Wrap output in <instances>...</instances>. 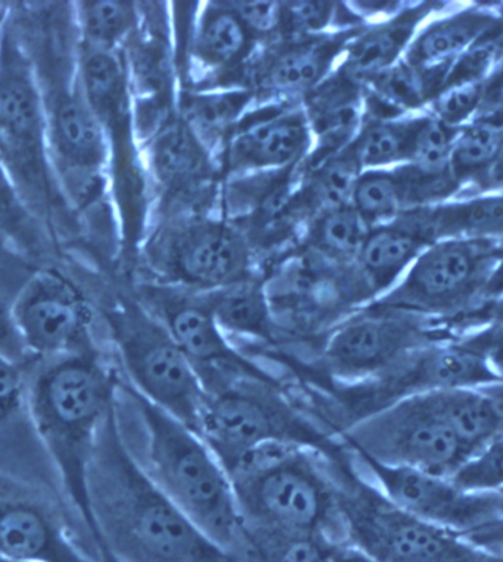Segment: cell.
<instances>
[{
	"label": "cell",
	"instance_id": "816d5d0a",
	"mask_svg": "<svg viewBox=\"0 0 503 562\" xmlns=\"http://www.w3.org/2000/svg\"><path fill=\"white\" fill-rule=\"evenodd\" d=\"M0 562H27V561L12 560V558H7V557L0 555Z\"/></svg>",
	"mask_w": 503,
	"mask_h": 562
},
{
	"label": "cell",
	"instance_id": "9c48e42d",
	"mask_svg": "<svg viewBox=\"0 0 503 562\" xmlns=\"http://www.w3.org/2000/svg\"><path fill=\"white\" fill-rule=\"evenodd\" d=\"M0 162L21 196L36 205L54 199L37 68L5 23L0 27Z\"/></svg>",
	"mask_w": 503,
	"mask_h": 562
},
{
	"label": "cell",
	"instance_id": "6da1fadb",
	"mask_svg": "<svg viewBox=\"0 0 503 562\" xmlns=\"http://www.w3.org/2000/svg\"><path fill=\"white\" fill-rule=\"evenodd\" d=\"M120 422L116 402L103 419L89 470L99 562H238L156 486Z\"/></svg>",
	"mask_w": 503,
	"mask_h": 562
},
{
	"label": "cell",
	"instance_id": "e575fe53",
	"mask_svg": "<svg viewBox=\"0 0 503 562\" xmlns=\"http://www.w3.org/2000/svg\"><path fill=\"white\" fill-rule=\"evenodd\" d=\"M339 543L325 535L243 533L241 547L258 562H333Z\"/></svg>",
	"mask_w": 503,
	"mask_h": 562
},
{
	"label": "cell",
	"instance_id": "60d3db41",
	"mask_svg": "<svg viewBox=\"0 0 503 562\" xmlns=\"http://www.w3.org/2000/svg\"><path fill=\"white\" fill-rule=\"evenodd\" d=\"M458 128L449 127L428 114L418 137H416L412 166L428 171L448 170L450 153Z\"/></svg>",
	"mask_w": 503,
	"mask_h": 562
},
{
	"label": "cell",
	"instance_id": "ac0fdd59",
	"mask_svg": "<svg viewBox=\"0 0 503 562\" xmlns=\"http://www.w3.org/2000/svg\"><path fill=\"white\" fill-rule=\"evenodd\" d=\"M0 470L37 484L64 501L34 426L29 362L5 353H0Z\"/></svg>",
	"mask_w": 503,
	"mask_h": 562
},
{
	"label": "cell",
	"instance_id": "8992f818",
	"mask_svg": "<svg viewBox=\"0 0 503 562\" xmlns=\"http://www.w3.org/2000/svg\"><path fill=\"white\" fill-rule=\"evenodd\" d=\"M199 435L224 469L262 445H301L334 460L346 451L302 408L290 383L241 382L208 393Z\"/></svg>",
	"mask_w": 503,
	"mask_h": 562
},
{
	"label": "cell",
	"instance_id": "5bb4252c",
	"mask_svg": "<svg viewBox=\"0 0 503 562\" xmlns=\"http://www.w3.org/2000/svg\"><path fill=\"white\" fill-rule=\"evenodd\" d=\"M46 112L47 155L56 184L77 203L97 192L107 167L108 142L101 123L90 108L78 81L71 77L42 88Z\"/></svg>",
	"mask_w": 503,
	"mask_h": 562
},
{
	"label": "cell",
	"instance_id": "ab89813d",
	"mask_svg": "<svg viewBox=\"0 0 503 562\" xmlns=\"http://www.w3.org/2000/svg\"><path fill=\"white\" fill-rule=\"evenodd\" d=\"M450 480L462 491L499 492L503 486V439L468 458Z\"/></svg>",
	"mask_w": 503,
	"mask_h": 562
},
{
	"label": "cell",
	"instance_id": "44dd1931",
	"mask_svg": "<svg viewBox=\"0 0 503 562\" xmlns=\"http://www.w3.org/2000/svg\"><path fill=\"white\" fill-rule=\"evenodd\" d=\"M305 115L316 138L311 168L354 144L367 121L364 85L337 69L305 97Z\"/></svg>",
	"mask_w": 503,
	"mask_h": 562
},
{
	"label": "cell",
	"instance_id": "cb8c5ba5",
	"mask_svg": "<svg viewBox=\"0 0 503 562\" xmlns=\"http://www.w3.org/2000/svg\"><path fill=\"white\" fill-rule=\"evenodd\" d=\"M354 32L292 41L266 56L258 68V81L271 92L297 97L312 92L329 75L334 63L353 41Z\"/></svg>",
	"mask_w": 503,
	"mask_h": 562
},
{
	"label": "cell",
	"instance_id": "f6af8a7d",
	"mask_svg": "<svg viewBox=\"0 0 503 562\" xmlns=\"http://www.w3.org/2000/svg\"><path fill=\"white\" fill-rule=\"evenodd\" d=\"M503 323V295L485 300L450 324V331L458 328H479L488 324Z\"/></svg>",
	"mask_w": 503,
	"mask_h": 562
},
{
	"label": "cell",
	"instance_id": "ffe728a7",
	"mask_svg": "<svg viewBox=\"0 0 503 562\" xmlns=\"http://www.w3.org/2000/svg\"><path fill=\"white\" fill-rule=\"evenodd\" d=\"M503 29V12L493 5L471 3L433 15L415 34L405 59L424 69L449 68L472 47Z\"/></svg>",
	"mask_w": 503,
	"mask_h": 562
},
{
	"label": "cell",
	"instance_id": "1f68e13d",
	"mask_svg": "<svg viewBox=\"0 0 503 562\" xmlns=\"http://www.w3.org/2000/svg\"><path fill=\"white\" fill-rule=\"evenodd\" d=\"M503 132V114H485L458 128L449 170L461 194L470 193L488 171Z\"/></svg>",
	"mask_w": 503,
	"mask_h": 562
},
{
	"label": "cell",
	"instance_id": "5b68a950",
	"mask_svg": "<svg viewBox=\"0 0 503 562\" xmlns=\"http://www.w3.org/2000/svg\"><path fill=\"white\" fill-rule=\"evenodd\" d=\"M344 540L376 562H503L501 553L403 512L358 470L353 453L332 461Z\"/></svg>",
	"mask_w": 503,
	"mask_h": 562
},
{
	"label": "cell",
	"instance_id": "8fae6325",
	"mask_svg": "<svg viewBox=\"0 0 503 562\" xmlns=\"http://www.w3.org/2000/svg\"><path fill=\"white\" fill-rule=\"evenodd\" d=\"M340 439L350 452L449 479L471 457L437 413L428 392L399 401Z\"/></svg>",
	"mask_w": 503,
	"mask_h": 562
},
{
	"label": "cell",
	"instance_id": "b9f144b4",
	"mask_svg": "<svg viewBox=\"0 0 503 562\" xmlns=\"http://www.w3.org/2000/svg\"><path fill=\"white\" fill-rule=\"evenodd\" d=\"M454 341L481 358L503 380V323L474 328L467 335L454 337Z\"/></svg>",
	"mask_w": 503,
	"mask_h": 562
},
{
	"label": "cell",
	"instance_id": "484cf974",
	"mask_svg": "<svg viewBox=\"0 0 503 562\" xmlns=\"http://www.w3.org/2000/svg\"><path fill=\"white\" fill-rule=\"evenodd\" d=\"M428 245L431 241L405 214L371 228L355 263L371 292L372 302L396 286Z\"/></svg>",
	"mask_w": 503,
	"mask_h": 562
},
{
	"label": "cell",
	"instance_id": "7a4b0ae2",
	"mask_svg": "<svg viewBox=\"0 0 503 562\" xmlns=\"http://www.w3.org/2000/svg\"><path fill=\"white\" fill-rule=\"evenodd\" d=\"M30 404L38 439L60 494L89 536L101 543L90 505L89 470L103 419L119 402L121 373L112 353H85L30 362Z\"/></svg>",
	"mask_w": 503,
	"mask_h": 562
},
{
	"label": "cell",
	"instance_id": "f35d334b",
	"mask_svg": "<svg viewBox=\"0 0 503 562\" xmlns=\"http://www.w3.org/2000/svg\"><path fill=\"white\" fill-rule=\"evenodd\" d=\"M339 3L333 2H289L283 3L281 30L292 41L325 36L336 21L340 20Z\"/></svg>",
	"mask_w": 503,
	"mask_h": 562
},
{
	"label": "cell",
	"instance_id": "836d02e7",
	"mask_svg": "<svg viewBox=\"0 0 503 562\" xmlns=\"http://www.w3.org/2000/svg\"><path fill=\"white\" fill-rule=\"evenodd\" d=\"M78 46L115 52L136 24L134 3L121 0L77 2L74 10Z\"/></svg>",
	"mask_w": 503,
	"mask_h": 562
},
{
	"label": "cell",
	"instance_id": "8d00e7d4",
	"mask_svg": "<svg viewBox=\"0 0 503 562\" xmlns=\"http://www.w3.org/2000/svg\"><path fill=\"white\" fill-rule=\"evenodd\" d=\"M247 90H225V92H210L193 94L186 99V123L192 127L198 137L220 136L242 116L243 110L250 101Z\"/></svg>",
	"mask_w": 503,
	"mask_h": 562
},
{
	"label": "cell",
	"instance_id": "7bdbcfd3",
	"mask_svg": "<svg viewBox=\"0 0 503 562\" xmlns=\"http://www.w3.org/2000/svg\"><path fill=\"white\" fill-rule=\"evenodd\" d=\"M230 8L236 12L243 24L257 34H271L280 32L283 3L279 2H228Z\"/></svg>",
	"mask_w": 503,
	"mask_h": 562
},
{
	"label": "cell",
	"instance_id": "7c38bea8",
	"mask_svg": "<svg viewBox=\"0 0 503 562\" xmlns=\"http://www.w3.org/2000/svg\"><path fill=\"white\" fill-rule=\"evenodd\" d=\"M138 292L142 304L163 322L192 362L206 393L241 382L286 383V379L272 374L228 339L201 292L164 283L145 284Z\"/></svg>",
	"mask_w": 503,
	"mask_h": 562
},
{
	"label": "cell",
	"instance_id": "d590c367",
	"mask_svg": "<svg viewBox=\"0 0 503 562\" xmlns=\"http://www.w3.org/2000/svg\"><path fill=\"white\" fill-rule=\"evenodd\" d=\"M361 172L349 145L342 153L312 167V180L308 189L310 202L318 206V213L329 207L350 205L355 184Z\"/></svg>",
	"mask_w": 503,
	"mask_h": 562
},
{
	"label": "cell",
	"instance_id": "52a82bcc",
	"mask_svg": "<svg viewBox=\"0 0 503 562\" xmlns=\"http://www.w3.org/2000/svg\"><path fill=\"white\" fill-rule=\"evenodd\" d=\"M105 319L124 382L199 434L208 393L163 322L141 301H120Z\"/></svg>",
	"mask_w": 503,
	"mask_h": 562
},
{
	"label": "cell",
	"instance_id": "9a60e30c",
	"mask_svg": "<svg viewBox=\"0 0 503 562\" xmlns=\"http://www.w3.org/2000/svg\"><path fill=\"white\" fill-rule=\"evenodd\" d=\"M350 453L390 503L461 538L503 518L501 492L462 491L449 477Z\"/></svg>",
	"mask_w": 503,
	"mask_h": 562
},
{
	"label": "cell",
	"instance_id": "83f0119b",
	"mask_svg": "<svg viewBox=\"0 0 503 562\" xmlns=\"http://www.w3.org/2000/svg\"><path fill=\"white\" fill-rule=\"evenodd\" d=\"M426 120L427 112L394 119H367L350 145L361 171L388 170L410 164L416 137Z\"/></svg>",
	"mask_w": 503,
	"mask_h": 562
},
{
	"label": "cell",
	"instance_id": "30bf717a",
	"mask_svg": "<svg viewBox=\"0 0 503 562\" xmlns=\"http://www.w3.org/2000/svg\"><path fill=\"white\" fill-rule=\"evenodd\" d=\"M454 337L431 319L364 306L321 339L314 361H302L321 378L353 383L383 374L416 350Z\"/></svg>",
	"mask_w": 503,
	"mask_h": 562
},
{
	"label": "cell",
	"instance_id": "7402d4cb",
	"mask_svg": "<svg viewBox=\"0 0 503 562\" xmlns=\"http://www.w3.org/2000/svg\"><path fill=\"white\" fill-rule=\"evenodd\" d=\"M449 10V3H407L392 19L359 30L345 50L344 71L364 85L405 58L415 34L433 15Z\"/></svg>",
	"mask_w": 503,
	"mask_h": 562
},
{
	"label": "cell",
	"instance_id": "f1b7e54d",
	"mask_svg": "<svg viewBox=\"0 0 503 562\" xmlns=\"http://www.w3.org/2000/svg\"><path fill=\"white\" fill-rule=\"evenodd\" d=\"M254 34L228 3H211L199 23L193 54L210 69H233L250 55Z\"/></svg>",
	"mask_w": 503,
	"mask_h": 562
},
{
	"label": "cell",
	"instance_id": "2e32d148",
	"mask_svg": "<svg viewBox=\"0 0 503 562\" xmlns=\"http://www.w3.org/2000/svg\"><path fill=\"white\" fill-rule=\"evenodd\" d=\"M72 522L76 517L58 496L0 470V555L27 562H93L74 539Z\"/></svg>",
	"mask_w": 503,
	"mask_h": 562
},
{
	"label": "cell",
	"instance_id": "4dcf8cb0",
	"mask_svg": "<svg viewBox=\"0 0 503 562\" xmlns=\"http://www.w3.org/2000/svg\"><path fill=\"white\" fill-rule=\"evenodd\" d=\"M156 176L168 188L197 183L208 170L205 145L186 121H176L155 138L150 149Z\"/></svg>",
	"mask_w": 503,
	"mask_h": 562
},
{
	"label": "cell",
	"instance_id": "ba28073f",
	"mask_svg": "<svg viewBox=\"0 0 503 562\" xmlns=\"http://www.w3.org/2000/svg\"><path fill=\"white\" fill-rule=\"evenodd\" d=\"M503 255V244L437 240L412 263L396 286L372 308L450 324L484 300L485 288Z\"/></svg>",
	"mask_w": 503,
	"mask_h": 562
},
{
	"label": "cell",
	"instance_id": "f907efd6",
	"mask_svg": "<svg viewBox=\"0 0 503 562\" xmlns=\"http://www.w3.org/2000/svg\"><path fill=\"white\" fill-rule=\"evenodd\" d=\"M479 389L493 401V404L496 405L499 411L503 414V382L488 384V386Z\"/></svg>",
	"mask_w": 503,
	"mask_h": 562
},
{
	"label": "cell",
	"instance_id": "bcb514c9",
	"mask_svg": "<svg viewBox=\"0 0 503 562\" xmlns=\"http://www.w3.org/2000/svg\"><path fill=\"white\" fill-rule=\"evenodd\" d=\"M477 193H503V132L488 171L481 177L476 188L466 194Z\"/></svg>",
	"mask_w": 503,
	"mask_h": 562
},
{
	"label": "cell",
	"instance_id": "74e56055",
	"mask_svg": "<svg viewBox=\"0 0 503 562\" xmlns=\"http://www.w3.org/2000/svg\"><path fill=\"white\" fill-rule=\"evenodd\" d=\"M488 81L458 85L441 90L428 106V114L454 128L472 123L483 114Z\"/></svg>",
	"mask_w": 503,
	"mask_h": 562
},
{
	"label": "cell",
	"instance_id": "4316f807",
	"mask_svg": "<svg viewBox=\"0 0 503 562\" xmlns=\"http://www.w3.org/2000/svg\"><path fill=\"white\" fill-rule=\"evenodd\" d=\"M428 393L437 413L471 457L503 439V414L480 389H441Z\"/></svg>",
	"mask_w": 503,
	"mask_h": 562
},
{
	"label": "cell",
	"instance_id": "277c9868",
	"mask_svg": "<svg viewBox=\"0 0 503 562\" xmlns=\"http://www.w3.org/2000/svg\"><path fill=\"white\" fill-rule=\"evenodd\" d=\"M121 392L136 406L141 419L142 456L134 453L143 469L203 535L236 553L243 525L224 465L201 435L150 404L123 379Z\"/></svg>",
	"mask_w": 503,
	"mask_h": 562
},
{
	"label": "cell",
	"instance_id": "e0dca14e",
	"mask_svg": "<svg viewBox=\"0 0 503 562\" xmlns=\"http://www.w3.org/2000/svg\"><path fill=\"white\" fill-rule=\"evenodd\" d=\"M156 261L164 284L192 292H211L254 277L245 237L228 224L193 222L175 233Z\"/></svg>",
	"mask_w": 503,
	"mask_h": 562
},
{
	"label": "cell",
	"instance_id": "c3c4849f",
	"mask_svg": "<svg viewBox=\"0 0 503 562\" xmlns=\"http://www.w3.org/2000/svg\"><path fill=\"white\" fill-rule=\"evenodd\" d=\"M333 562H376L368 557L361 549L353 547V544L342 542L337 544L336 553H334Z\"/></svg>",
	"mask_w": 503,
	"mask_h": 562
},
{
	"label": "cell",
	"instance_id": "4fadbf2b",
	"mask_svg": "<svg viewBox=\"0 0 503 562\" xmlns=\"http://www.w3.org/2000/svg\"><path fill=\"white\" fill-rule=\"evenodd\" d=\"M11 317L29 362L103 352L94 311L76 281L47 268L30 276L12 296Z\"/></svg>",
	"mask_w": 503,
	"mask_h": 562
},
{
	"label": "cell",
	"instance_id": "ee69618b",
	"mask_svg": "<svg viewBox=\"0 0 503 562\" xmlns=\"http://www.w3.org/2000/svg\"><path fill=\"white\" fill-rule=\"evenodd\" d=\"M12 297H8L0 288V353L14 358V360L29 362L23 345L16 335L14 323L11 317Z\"/></svg>",
	"mask_w": 503,
	"mask_h": 562
},
{
	"label": "cell",
	"instance_id": "d6a6232c",
	"mask_svg": "<svg viewBox=\"0 0 503 562\" xmlns=\"http://www.w3.org/2000/svg\"><path fill=\"white\" fill-rule=\"evenodd\" d=\"M361 214L350 205L320 211L310 231L311 248L314 252L340 263L357 261L364 241L370 235Z\"/></svg>",
	"mask_w": 503,
	"mask_h": 562
},
{
	"label": "cell",
	"instance_id": "d6986e66",
	"mask_svg": "<svg viewBox=\"0 0 503 562\" xmlns=\"http://www.w3.org/2000/svg\"><path fill=\"white\" fill-rule=\"evenodd\" d=\"M311 144L305 111L267 106L246 115L230 133L225 167L230 175L283 171L299 162Z\"/></svg>",
	"mask_w": 503,
	"mask_h": 562
},
{
	"label": "cell",
	"instance_id": "603a6c76",
	"mask_svg": "<svg viewBox=\"0 0 503 562\" xmlns=\"http://www.w3.org/2000/svg\"><path fill=\"white\" fill-rule=\"evenodd\" d=\"M201 295L228 339H241L243 352L283 345L264 280L254 276Z\"/></svg>",
	"mask_w": 503,
	"mask_h": 562
},
{
	"label": "cell",
	"instance_id": "d4e9b609",
	"mask_svg": "<svg viewBox=\"0 0 503 562\" xmlns=\"http://www.w3.org/2000/svg\"><path fill=\"white\" fill-rule=\"evenodd\" d=\"M427 240L503 244V193L459 194L439 205L406 211Z\"/></svg>",
	"mask_w": 503,
	"mask_h": 562
},
{
	"label": "cell",
	"instance_id": "3957f363",
	"mask_svg": "<svg viewBox=\"0 0 503 562\" xmlns=\"http://www.w3.org/2000/svg\"><path fill=\"white\" fill-rule=\"evenodd\" d=\"M243 533L325 535L345 542L332 461L294 443H268L225 469Z\"/></svg>",
	"mask_w": 503,
	"mask_h": 562
},
{
	"label": "cell",
	"instance_id": "f546056e",
	"mask_svg": "<svg viewBox=\"0 0 503 562\" xmlns=\"http://www.w3.org/2000/svg\"><path fill=\"white\" fill-rule=\"evenodd\" d=\"M350 203L371 228L415 210L410 166L362 171Z\"/></svg>",
	"mask_w": 503,
	"mask_h": 562
},
{
	"label": "cell",
	"instance_id": "681fc988",
	"mask_svg": "<svg viewBox=\"0 0 503 562\" xmlns=\"http://www.w3.org/2000/svg\"><path fill=\"white\" fill-rule=\"evenodd\" d=\"M503 295V255L498 267L494 268L492 277H490L488 288H485L484 300H493Z\"/></svg>",
	"mask_w": 503,
	"mask_h": 562
},
{
	"label": "cell",
	"instance_id": "7dc6e473",
	"mask_svg": "<svg viewBox=\"0 0 503 562\" xmlns=\"http://www.w3.org/2000/svg\"><path fill=\"white\" fill-rule=\"evenodd\" d=\"M462 539H466L468 543L474 544L477 548L503 555V518L502 520L483 527V529L463 536Z\"/></svg>",
	"mask_w": 503,
	"mask_h": 562
}]
</instances>
